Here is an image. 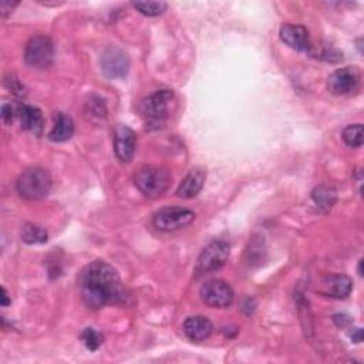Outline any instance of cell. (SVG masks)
<instances>
[{"label": "cell", "mask_w": 364, "mask_h": 364, "mask_svg": "<svg viewBox=\"0 0 364 364\" xmlns=\"http://www.w3.org/2000/svg\"><path fill=\"white\" fill-rule=\"evenodd\" d=\"M25 60L30 67L49 69L54 60V46L50 37L45 34L33 36L26 46Z\"/></svg>", "instance_id": "5b68a950"}, {"label": "cell", "mask_w": 364, "mask_h": 364, "mask_svg": "<svg viewBox=\"0 0 364 364\" xmlns=\"http://www.w3.org/2000/svg\"><path fill=\"white\" fill-rule=\"evenodd\" d=\"M82 340L84 341L86 344V348L91 352L94 350H97L101 344H103V336L101 333H99L95 329H86L83 333H82Z\"/></svg>", "instance_id": "7402d4cb"}, {"label": "cell", "mask_w": 364, "mask_h": 364, "mask_svg": "<svg viewBox=\"0 0 364 364\" xmlns=\"http://www.w3.org/2000/svg\"><path fill=\"white\" fill-rule=\"evenodd\" d=\"M137 137L134 131L123 124H119L114 130V151L121 162H130L136 154Z\"/></svg>", "instance_id": "30bf717a"}, {"label": "cell", "mask_w": 364, "mask_h": 364, "mask_svg": "<svg viewBox=\"0 0 364 364\" xmlns=\"http://www.w3.org/2000/svg\"><path fill=\"white\" fill-rule=\"evenodd\" d=\"M195 219V214L191 209L171 206L164 208L154 215V226L162 232H174L191 225Z\"/></svg>", "instance_id": "8992f818"}, {"label": "cell", "mask_w": 364, "mask_h": 364, "mask_svg": "<svg viewBox=\"0 0 364 364\" xmlns=\"http://www.w3.org/2000/svg\"><path fill=\"white\" fill-rule=\"evenodd\" d=\"M214 326L205 316H191L184 321V333L189 340L204 341L213 335Z\"/></svg>", "instance_id": "5bb4252c"}, {"label": "cell", "mask_w": 364, "mask_h": 364, "mask_svg": "<svg viewBox=\"0 0 364 364\" xmlns=\"http://www.w3.org/2000/svg\"><path fill=\"white\" fill-rule=\"evenodd\" d=\"M8 304H10V299H9L8 291L3 287L2 289V306H8Z\"/></svg>", "instance_id": "f1b7e54d"}, {"label": "cell", "mask_w": 364, "mask_h": 364, "mask_svg": "<svg viewBox=\"0 0 364 364\" xmlns=\"http://www.w3.org/2000/svg\"><path fill=\"white\" fill-rule=\"evenodd\" d=\"M13 119H14V110L12 108V106L9 104H5L2 107V120L6 125L12 124L13 123Z\"/></svg>", "instance_id": "cb8c5ba5"}, {"label": "cell", "mask_w": 364, "mask_h": 364, "mask_svg": "<svg viewBox=\"0 0 364 364\" xmlns=\"http://www.w3.org/2000/svg\"><path fill=\"white\" fill-rule=\"evenodd\" d=\"M51 175L43 168H30L19 177L16 189L25 199L37 201L49 195L51 189Z\"/></svg>", "instance_id": "3957f363"}, {"label": "cell", "mask_w": 364, "mask_h": 364, "mask_svg": "<svg viewBox=\"0 0 364 364\" xmlns=\"http://www.w3.org/2000/svg\"><path fill=\"white\" fill-rule=\"evenodd\" d=\"M17 5H19L17 2H9V0H3L2 6H0V12H2V17L5 19L8 14H10Z\"/></svg>", "instance_id": "d4e9b609"}, {"label": "cell", "mask_w": 364, "mask_h": 364, "mask_svg": "<svg viewBox=\"0 0 364 364\" xmlns=\"http://www.w3.org/2000/svg\"><path fill=\"white\" fill-rule=\"evenodd\" d=\"M74 134V123L64 112H57L54 116V125L49 134V138L54 143H64Z\"/></svg>", "instance_id": "e0dca14e"}, {"label": "cell", "mask_w": 364, "mask_h": 364, "mask_svg": "<svg viewBox=\"0 0 364 364\" xmlns=\"http://www.w3.org/2000/svg\"><path fill=\"white\" fill-rule=\"evenodd\" d=\"M132 6L136 8L141 14L148 16V17L160 16L168 8V5L165 2H134Z\"/></svg>", "instance_id": "44dd1931"}, {"label": "cell", "mask_w": 364, "mask_h": 364, "mask_svg": "<svg viewBox=\"0 0 364 364\" xmlns=\"http://www.w3.org/2000/svg\"><path fill=\"white\" fill-rule=\"evenodd\" d=\"M353 291V282L346 275H332L320 282L319 292L335 299H346Z\"/></svg>", "instance_id": "7c38bea8"}, {"label": "cell", "mask_w": 364, "mask_h": 364, "mask_svg": "<svg viewBox=\"0 0 364 364\" xmlns=\"http://www.w3.org/2000/svg\"><path fill=\"white\" fill-rule=\"evenodd\" d=\"M101 71L108 79H124L130 70V59L120 47L111 46L101 56Z\"/></svg>", "instance_id": "9c48e42d"}, {"label": "cell", "mask_w": 364, "mask_h": 364, "mask_svg": "<svg viewBox=\"0 0 364 364\" xmlns=\"http://www.w3.org/2000/svg\"><path fill=\"white\" fill-rule=\"evenodd\" d=\"M343 140L349 147L359 148L363 145V125L361 124H352L343 130Z\"/></svg>", "instance_id": "ffe728a7"}, {"label": "cell", "mask_w": 364, "mask_h": 364, "mask_svg": "<svg viewBox=\"0 0 364 364\" xmlns=\"http://www.w3.org/2000/svg\"><path fill=\"white\" fill-rule=\"evenodd\" d=\"M137 188L148 198L161 197L171 184V174L161 167H143L134 177Z\"/></svg>", "instance_id": "277c9868"}, {"label": "cell", "mask_w": 364, "mask_h": 364, "mask_svg": "<svg viewBox=\"0 0 364 364\" xmlns=\"http://www.w3.org/2000/svg\"><path fill=\"white\" fill-rule=\"evenodd\" d=\"M87 108L90 114H93V117H99V119H106V114H107V110H106V106H104V101H101L100 99L97 97H93L90 103H87Z\"/></svg>", "instance_id": "603a6c76"}, {"label": "cell", "mask_w": 364, "mask_h": 364, "mask_svg": "<svg viewBox=\"0 0 364 364\" xmlns=\"http://www.w3.org/2000/svg\"><path fill=\"white\" fill-rule=\"evenodd\" d=\"M10 82V86H8L14 94H17V95H23L25 94V87L21 84V83H19V80H16V79H12V80H9Z\"/></svg>", "instance_id": "484cf974"}, {"label": "cell", "mask_w": 364, "mask_h": 364, "mask_svg": "<svg viewBox=\"0 0 364 364\" xmlns=\"http://www.w3.org/2000/svg\"><path fill=\"white\" fill-rule=\"evenodd\" d=\"M22 239L29 245H37L47 242V232L43 228L34 223H26L22 229Z\"/></svg>", "instance_id": "d6986e66"}, {"label": "cell", "mask_w": 364, "mask_h": 364, "mask_svg": "<svg viewBox=\"0 0 364 364\" xmlns=\"http://www.w3.org/2000/svg\"><path fill=\"white\" fill-rule=\"evenodd\" d=\"M175 107V95L171 90H158L141 103V117L148 130H158L168 121Z\"/></svg>", "instance_id": "7a4b0ae2"}, {"label": "cell", "mask_w": 364, "mask_h": 364, "mask_svg": "<svg viewBox=\"0 0 364 364\" xmlns=\"http://www.w3.org/2000/svg\"><path fill=\"white\" fill-rule=\"evenodd\" d=\"M205 177L206 175L202 169H193L180 184L177 189V195L185 199L197 197L205 184Z\"/></svg>", "instance_id": "2e32d148"}, {"label": "cell", "mask_w": 364, "mask_h": 364, "mask_svg": "<svg viewBox=\"0 0 364 364\" xmlns=\"http://www.w3.org/2000/svg\"><path fill=\"white\" fill-rule=\"evenodd\" d=\"M229 249L231 247L223 241L210 242L198 258L197 274L204 275L221 269L229 258Z\"/></svg>", "instance_id": "52a82bcc"}, {"label": "cell", "mask_w": 364, "mask_h": 364, "mask_svg": "<svg viewBox=\"0 0 364 364\" xmlns=\"http://www.w3.org/2000/svg\"><path fill=\"white\" fill-rule=\"evenodd\" d=\"M79 287L82 299L90 309H100L125 299L119 272L104 260L91 262L84 267Z\"/></svg>", "instance_id": "6da1fadb"}, {"label": "cell", "mask_w": 364, "mask_h": 364, "mask_svg": "<svg viewBox=\"0 0 364 364\" xmlns=\"http://www.w3.org/2000/svg\"><path fill=\"white\" fill-rule=\"evenodd\" d=\"M202 302L214 309H225L234 302V291L223 280H209L201 287Z\"/></svg>", "instance_id": "ba28073f"}, {"label": "cell", "mask_w": 364, "mask_h": 364, "mask_svg": "<svg viewBox=\"0 0 364 364\" xmlns=\"http://www.w3.org/2000/svg\"><path fill=\"white\" fill-rule=\"evenodd\" d=\"M361 265H363V260H360V263H359V275H360V276H363V271H361Z\"/></svg>", "instance_id": "f546056e"}, {"label": "cell", "mask_w": 364, "mask_h": 364, "mask_svg": "<svg viewBox=\"0 0 364 364\" xmlns=\"http://www.w3.org/2000/svg\"><path fill=\"white\" fill-rule=\"evenodd\" d=\"M360 82V74L354 67L336 70L328 82V87L335 95H346L354 91Z\"/></svg>", "instance_id": "8fae6325"}, {"label": "cell", "mask_w": 364, "mask_h": 364, "mask_svg": "<svg viewBox=\"0 0 364 364\" xmlns=\"http://www.w3.org/2000/svg\"><path fill=\"white\" fill-rule=\"evenodd\" d=\"M280 39L284 45L298 51H309V32L300 25H284L280 27Z\"/></svg>", "instance_id": "4fadbf2b"}, {"label": "cell", "mask_w": 364, "mask_h": 364, "mask_svg": "<svg viewBox=\"0 0 364 364\" xmlns=\"http://www.w3.org/2000/svg\"><path fill=\"white\" fill-rule=\"evenodd\" d=\"M19 119H21V124L26 131L34 134V136H42L45 130V117L39 108L23 106L19 110Z\"/></svg>", "instance_id": "9a60e30c"}, {"label": "cell", "mask_w": 364, "mask_h": 364, "mask_svg": "<svg viewBox=\"0 0 364 364\" xmlns=\"http://www.w3.org/2000/svg\"><path fill=\"white\" fill-rule=\"evenodd\" d=\"M312 199L315 205L321 210V213H329V210L335 206L337 194L332 186L328 185H320L313 189L312 193Z\"/></svg>", "instance_id": "ac0fdd59"}, {"label": "cell", "mask_w": 364, "mask_h": 364, "mask_svg": "<svg viewBox=\"0 0 364 364\" xmlns=\"http://www.w3.org/2000/svg\"><path fill=\"white\" fill-rule=\"evenodd\" d=\"M333 320L337 326H340V328H344V326H348L352 323V319L346 315H336V316H333Z\"/></svg>", "instance_id": "4316f807"}, {"label": "cell", "mask_w": 364, "mask_h": 364, "mask_svg": "<svg viewBox=\"0 0 364 364\" xmlns=\"http://www.w3.org/2000/svg\"><path fill=\"white\" fill-rule=\"evenodd\" d=\"M350 337L354 343H360L363 340V330L361 329H353V332L350 333Z\"/></svg>", "instance_id": "83f0119b"}]
</instances>
